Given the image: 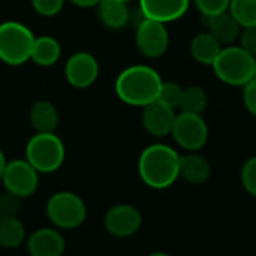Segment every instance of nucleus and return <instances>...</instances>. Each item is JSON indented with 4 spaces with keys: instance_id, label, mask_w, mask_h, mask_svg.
I'll return each mask as SVG.
<instances>
[{
    "instance_id": "30",
    "label": "nucleus",
    "mask_w": 256,
    "mask_h": 256,
    "mask_svg": "<svg viewBox=\"0 0 256 256\" xmlns=\"http://www.w3.org/2000/svg\"><path fill=\"white\" fill-rule=\"evenodd\" d=\"M238 40H240V47L254 58L256 56V26L241 28V34Z\"/></svg>"
},
{
    "instance_id": "23",
    "label": "nucleus",
    "mask_w": 256,
    "mask_h": 256,
    "mask_svg": "<svg viewBox=\"0 0 256 256\" xmlns=\"http://www.w3.org/2000/svg\"><path fill=\"white\" fill-rule=\"evenodd\" d=\"M228 11L241 28L256 26V0H230Z\"/></svg>"
},
{
    "instance_id": "31",
    "label": "nucleus",
    "mask_w": 256,
    "mask_h": 256,
    "mask_svg": "<svg viewBox=\"0 0 256 256\" xmlns=\"http://www.w3.org/2000/svg\"><path fill=\"white\" fill-rule=\"evenodd\" d=\"M70 2L78 8H94L100 4V0H70Z\"/></svg>"
},
{
    "instance_id": "7",
    "label": "nucleus",
    "mask_w": 256,
    "mask_h": 256,
    "mask_svg": "<svg viewBox=\"0 0 256 256\" xmlns=\"http://www.w3.org/2000/svg\"><path fill=\"white\" fill-rule=\"evenodd\" d=\"M170 134L182 150L188 152L199 151L208 142V125L202 114L181 112L175 116Z\"/></svg>"
},
{
    "instance_id": "8",
    "label": "nucleus",
    "mask_w": 256,
    "mask_h": 256,
    "mask_svg": "<svg viewBox=\"0 0 256 256\" xmlns=\"http://www.w3.org/2000/svg\"><path fill=\"white\" fill-rule=\"evenodd\" d=\"M136 46L148 59L162 58L169 47V32L164 23L144 18L136 26Z\"/></svg>"
},
{
    "instance_id": "18",
    "label": "nucleus",
    "mask_w": 256,
    "mask_h": 256,
    "mask_svg": "<svg viewBox=\"0 0 256 256\" xmlns=\"http://www.w3.org/2000/svg\"><path fill=\"white\" fill-rule=\"evenodd\" d=\"M29 120L36 133H54L59 125V113L50 101H36L30 107Z\"/></svg>"
},
{
    "instance_id": "26",
    "label": "nucleus",
    "mask_w": 256,
    "mask_h": 256,
    "mask_svg": "<svg viewBox=\"0 0 256 256\" xmlns=\"http://www.w3.org/2000/svg\"><path fill=\"white\" fill-rule=\"evenodd\" d=\"M202 17H212L229 10L230 0H193Z\"/></svg>"
},
{
    "instance_id": "4",
    "label": "nucleus",
    "mask_w": 256,
    "mask_h": 256,
    "mask_svg": "<svg viewBox=\"0 0 256 256\" xmlns=\"http://www.w3.org/2000/svg\"><path fill=\"white\" fill-rule=\"evenodd\" d=\"M35 36L32 30L18 22L0 24V60L10 66H20L30 59Z\"/></svg>"
},
{
    "instance_id": "29",
    "label": "nucleus",
    "mask_w": 256,
    "mask_h": 256,
    "mask_svg": "<svg viewBox=\"0 0 256 256\" xmlns=\"http://www.w3.org/2000/svg\"><path fill=\"white\" fill-rule=\"evenodd\" d=\"M242 102L246 110L256 118V76L242 86Z\"/></svg>"
},
{
    "instance_id": "17",
    "label": "nucleus",
    "mask_w": 256,
    "mask_h": 256,
    "mask_svg": "<svg viewBox=\"0 0 256 256\" xmlns=\"http://www.w3.org/2000/svg\"><path fill=\"white\" fill-rule=\"evenodd\" d=\"M211 175L210 162L198 151L180 156V176L190 184H204Z\"/></svg>"
},
{
    "instance_id": "1",
    "label": "nucleus",
    "mask_w": 256,
    "mask_h": 256,
    "mask_svg": "<svg viewBox=\"0 0 256 256\" xmlns=\"http://www.w3.org/2000/svg\"><path fill=\"white\" fill-rule=\"evenodd\" d=\"M160 74L148 65L128 66L119 72L114 82V92L118 98L134 107H145L158 98L162 88Z\"/></svg>"
},
{
    "instance_id": "24",
    "label": "nucleus",
    "mask_w": 256,
    "mask_h": 256,
    "mask_svg": "<svg viewBox=\"0 0 256 256\" xmlns=\"http://www.w3.org/2000/svg\"><path fill=\"white\" fill-rule=\"evenodd\" d=\"M181 95H182V88L178 83H175V82H163L157 100L164 102L166 106H169L172 108H178L180 101H181Z\"/></svg>"
},
{
    "instance_id": "13",
    "label": "nucleus",
    "mask_w": 256,
    "mask_h": 256,
    "mask_svg": "<svg viewBox=\"0 0 256 256\" xmlns=\"http://www.w3.org/2000/svg\"><path fill=\"white\" fill-rule=\"evenodd\" d=\"M190 6V0H139V10L145 18L170 23L181 18Z\"/></svg>"
},
{
    "instance_id": "15",
    "label": "nucleus",
    "mask_w": 256,
    "mask_h": 256,
    "mask_svg": "<svg viewBox=\"0 0 256 256\" xmlns=\"http://www.w3.org/2000/svg\"><path fill=\"white\" fill-rule=\"evenodd\" d=\"M204 22L206 24V30L223 47L235 44L236 40L240 38L241 26L230 16L229 11H224V12L217 14V16H212V17H204Z\"/></svg>"
},
{
    "instance_id": "32",
    "label": "nucleus",
    "mask_w": 256,
    "mask_h": 256,
    "mask_svg": "<svg viewBox=\"0 0 256 256\" xmlns=\"http://www.w3.org/2000/svg\"><path fill=\"white\" fill-rule=\"evenodd\" d=\"M6 157H5V154H4V151L0 150V180H2V176H4V172H5V168H6Z\"/></svg>"
},
{
    "instance_id": "16",
    "label": "nucleus",
    "mask_w": 256,
    "mask_h": 256,
    "mask_svg": "<svg viewBox=\"0 0 256 256\" xmlns=\"http://www.w3.org/2000/svg\"><path fill=\"white\" fill-rule=\"evenodd\" d=\"M96 12L101 24L110 30L124 29L132 20L128 5L122 0H100V4L96 5Z\"/></svg>"
},
{
    "instance_id": "11",
    "label": "nucleus",
    "mask_w": 256,
    "mask_h": 256,
    "mask_svg": "<svg viewBox=\"0 0 256 256\" xmlns=\"http://www.w3.org/2000/svg\"><path fill=\"white\" fill-rule=\"evenodd\" d=\"M100 74L98 60L86 52L74 53L65 64V78L76 89L92 86Z\"/></svg>"
},
{
    "instance_id": "22",
    "label": "nucleus",
    "mask_w": 256,
    "mask_h": 256,
    "mask_svg": "<svg viewBox=\"0 0 256 256\" xmlns=\"http://www.w3.org/2000/svg\"><path fill=\"white\" fill-rule=\"evenodd\" d=\"M208 106V95L200 86H187L182 88V95L180 101L181 112L202 114Z\"/></svg>"
},
{
    "instance_id": "3",
    "label": "nucleus",
    "mask_w": 256,
    "mask_h": 256,
    "mask_svg": "<svg viewBox=\"0 0 256 256\" xmlns=\"http://www.w3.org/2000/svg\"><path fill=\"white\" fill-rule=\"evenodd\" d=\"M216 77L229 86H244L254 77V58L240 46H226L212 62Z\"/></svg>"
},
{
    "instance_id": "6",
    "label": "nucleus",
    "mask_w": 256,
    "mask_h": 256,
    "mask_svg": "<svg viewBox=\"0 0 256 256\" xmlns=\"http://www.w3.org/2000/svg\"><path fill=\"white\" fill-rule=\"evenodd\" d=\"M46 210L50 222L62 229H74L86 218V205L83 199L71 192L54 193L48 199Z\"/></svg>"
},
{
    "instance_id": "20",
    "label": "nucleus",
    "mask_w": 256,
    "mask_h": 256,
    "mask_svg": "<svg viewBox=\"0 0 256 256\" xmlns=\"http://www.w3.org/2000/svg\"><path fill=\"white\" fill-rule=\"evenodd\" d=\"M62 48L56 38L42 35L35 38L30 59L40 66H53L60 58Z\"/></svg>"
},
{
    "instance_id": "10",
    "label": "nucleus",
    "mask_w": 256,
    "mask_h": 256,
    "mask_svg": "<svg viewBox=\"0 0 256 256\" xmlns=\"http://www.w3.org/2000/svg\"><path fill=\"white\" fill-rule=\"evenodd\" d=\"M142 224V216L139 210L128 204H119L112 206L104 216V228L113 236L125 238L136 234Z\"/></svg>"
},
{
    "instance_id": "2",
    "label": "nucleus",
    "mask_w": 256,
    "mask_h": 256,
    "mask_svg": "<svg viewBox=\"0 0 256 256\" xmlns=\"http://www.w3.org/2000/svg\"><path fill=\"white\" fill-rule=\"evenodd\" d=\"M140 180L151 188L163 190L180 178V154L169 145L146 146L138 163Z\"/></svg>"
},
{
    "instance_id": "28",
    "label": "nucleus",
    "mask_w": 256,
    "mask_h": 256,
    "mask_svg": "<svg viewBox=\"0 0 256 256\" xmlns=\"http://www.w3.org/2000/svg\"><path fill=\"white\" fill-rule=\"evenodd\" d=\"M20 208H22V198H18L11 192L0 194V217L17 216Z\"/></svg>"
},
{
    "instance_id": "21",
    "label": "nucleus",
    "mask_w": 256,
    "mask_h": 256,
    "mask_svg": "<svg viewBox=\"0 0 256 256\" xmlns=\"http://www.w3.org/2000/svg\"><path fill=\"white\" fill-rule=\"evenodd\" d=\"M24 226L17 216L0 217V246L16 248L24 241Z\"/></svg>"
},
{
    "instance_id": "14",
    "label": "nucleus",
    "mask_w": 256,
    "mask_h": 256,
    "mask_svg": "<svg viewBox=\"0 0 256 256\" xmlns=\"http://www.w3.org/2000/svg\"><path fill=\"white\" fill-rule=\"evenodd\" d=\"M28 250L30 256H62L65 252V240L58 230L42 228L29 236Z\"/></svg>"
},
{
    "instance_id": "35",
    "label": "nucleus",
    "mask_w": 256,
    "mask_h": 256,
    "mask_svg": "<svg viewBox=\"0 0 256 256\" xmlns=\"http://www.w3.org/2000/svg\"><path fill=\"white\" fill-rule=\"evenodd\" d=\"M122 2H130V0H122Z\"/></svg>"
},
{
    "instance_id": "34",
    "label": "nucleus",
    "mask_w": 256,
    "mask_h": 256,
    "mask_svg": "<svg viewBox=\"0 0 256 256\" xmlns=\"http://www.w3.org/2000/svg\"><path fill=\"white\" fill-rule=\"evenodd\" d=\"M254 76H256V56H254Z\"/></svg>"
},
{
    "instance_id": "9",
    "label": "nucleus",
    "mask_w": 256,
    "mask_h": 256,
    "mask_svg": "<svg viewBox=\"0 0 256 256\" xmlns=\"http://www.w3.org/2000/svg\"><path fill=\"white\" fill-rule=\"evenodd\" d=\"M2 181L6 192H11L22 199L32 196L40 184L38 172L28 160H14L6 163Z\"/></svg>"
},
{
    "instance_id": "27",
    "label": "nucleus",
    "mask_w": 256,
    "mask_h": 256,
    "mask_svg": "<svg viewBox=\"0 0 256 256\" xmlns=\"http://www.w3.org/2000/svg\"><path fill=\"white\" fill-rule=\"evenodd\" d=\"M65 0H32V8L42 17H54L64 8Z\"/></svg>"
},
{
    "instance_id": "33",
    "label": "nucleus",
    "mask_w": 256,
    "mask_h": 256,
    "mask_svg": "<svg viewBox=\"0 0 256 256\" xmlns=\"http://www.w3.org/2000/svg\"><path fill=\"white\" fill-rule=\"evenodd\" d=\"M150 256H170V254H168V253H163V252H154V253H151Z\"/></svg>"
},
{
    "instance_id": "19",
    "label": "nucleus",
    "mask_w": 256,
    "mask_h": 256,
    "mask_svg": "<svg viewBox=\"0 0 256 256\" xmlns=\"http://www.w3.org/2000/svg\"><path fill=\"white\" fill-rule=\"evenodd\" d=\"M223 46L206 30L193 36L190 42V54L200 65H212Z\"/></svg>"
},
{
    "instance_id": "25",
    "label": "nucleus",
    "mask_w": 256,
    "mask_h": 256,
    "mask_svg": "<svg viewBox=\"0 0 256 256\" xmlns=\"http://www.w3.org/2000/svg\"><path fill=\"white\" fill-rule=\"evenodd\" d=\"M241 184L244 190L256 198V156L250 157L241 168Z\"/></svg>"
},
{
    "instance_id": "12",
    "label": "nucleus",
    "mask_w": 256,
    "mask_h": 256,
    "mask_svg": "<svg viewBox=\"0 0 256 256\" xmlns=\"http://www.w3.org/2000/svg\"><path fill=\"white\" fill-rule=\"evenodd\" d=\"M175 116V108L156 100L144 107L142 125L148 134L154 138H164L172 132Z\"/></svg>"
},
{
    "instance_id": "5",
    "label": "nucleus",
    "mask_w": 256,
    "mask_h": 256,
    "mask_svg": "<svg viewBox=\"0 0 256 256\" xmlns=\"http://www.w3.org/2000/svg\"><path fill=\"white\" fill-rule=\"evenodd\" d=\"M26 160L38 174H52L64 164V142L54 133H36L26 145Z\"/></svg>"
}]
</instances>
